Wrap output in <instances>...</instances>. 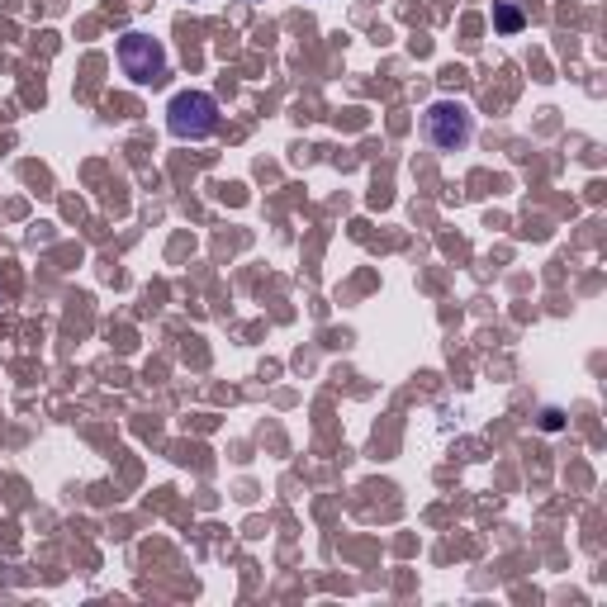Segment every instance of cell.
Segmentation results:
<instances>
[{
    "label": "cell",
    "instance_id": "1",
    "mask_svg": "<svg viewBox=\"0 0 607 607\" xmlns=\"http://www.w3.org/2000/svg\"><path fill=\"white\" fill-rule=\"evenodd\" d=\"M166 129L176 133L181 143H204L209 133L219 129V100L209 91H176L166 105Z\"/></svg>",
    "mask_w": 607,
    "mask_h": 607
},
{
    "label": "cell",
    "instance_id": "2",
    "mask_svg": "<svg viewBox=\"0 0 607 607\" xmlns=\"http://www.w3.org/2000/svg\"><path fill=\"white\" fill-rule=\"evenodd\" d=\"M423 138L437 152H460L475 138V114L460 100H432L423 110Z\"/></svg>",
    "mask_w": 607,
    "mask_h": 607
},
{
    "label": "cell",
    "instance_id": "3",
    "mask_svg": "<svg viewBox=\"0 0 607 607\" xmlns=\"http://www.w3.org/2000/svg\"><path fill=\"white\" fill-rule=\"evenodd\" d=\"M119 67H124V76H129L133 86H157V81H166V48H162V38L143 34V29L119 34Z\"/></svg>",
    "mask_w": 607,
    "mask_h": 607
},
{
    "label": "cell",
    "instance_id": "4",
    "mask_svg": "<svg viewBox=\"0 0 607 607\" xmlns=\"http://www.w3.org/2000/svg\"><path fill=\"white\" fill-rule=\"evenodd\" d=\"M494 24H498V34H517V29H522V10H517V5H498Z\"/></svg>",
    "mask_w": 607,
    "mask_h": 607
}]
</instances>
